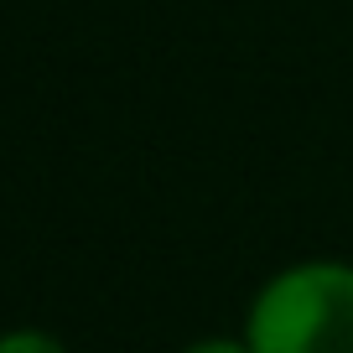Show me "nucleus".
Segmentation results:
<instances>
[{"mask_svg":"<svg viewBox=\"0 0 353 353\" xmlns=\"http://www.w3.org/2000/svg\"><path fill=\"white\" fill-rule=\"evenodd\" d=\"M176 353H254V348L244 343V332H208V338L182 343Z\"/></svg>","mask_w":353,"mask_h":353,"instance_id":"nucleus-3","label":"nucleus"},{"mask_svg":"<svg viewBox=\"0 0 353 353\" xmlns=\"http://www.w3.org/2000/svg\"><path fill=\"white\" fill-rule=\"evenodd\" d=\"M0 353H73V348H68L57 332L21 322V327H6V332H0Z\"/></svg>","mask_w":353,"mask_h":353,"instance_id":"nucleus-2","label":"nucleus"},{"mask_svg":"<svg viewBox=\"0 0 353 353\" xmlns=\"http://www.w3.org/2000/svg\"><path fill=\"white\" fill-rule=\"evenodd\" d=\"M239 332L254 353H353V260L307 254L270 270Z\"/></svg>","mask_w":353,"mask_h":353,"instance_id":"nucleus-1","label":"nucleus"}]
</instances>
